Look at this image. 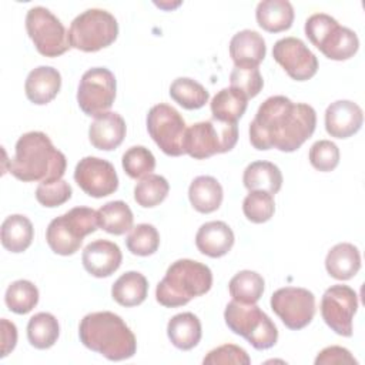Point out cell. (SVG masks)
<instances>
[{
  "label": "cell",
  "mask_w": 365,
  "mask_h": 365,
  "mask_svg": "<svg viewBox=\"0 0 365 365\" xmlns=\"http://www.w3.org/2000/svg\"><path fill=\"white\" fill-rule=\"evenodd\" d=\"M317 113L309 104L272 96L258 107L250 123V141L259 151L277 148L292 153L314 134Z\"/></svg>",
  "instance_id": "6da1fadb"
},
{
  "label": "cell",
  "mask_w": 365,
  "mask_h": 365,
  "mask_svg": "<svg viewBox=\"0 0 365 365\" xmlns=\"http://www.w3.org/2000/svg\"><path fill=\"white\" fill-rule=\"evenodd\" d=\"M67 167L66 155L57 150L47 134L29 131L16 143L9 171L23 182H51L64 175Z\"/></svg>",
  "instance_id": "7a4b0ae2"
},
{
  "label": "cell",
  "mask_w": 365,
  "mask_h": 365,
  "mask_svg": "<svg viewBox=\"0 0 365 365\" xmlns=\"http://www.w3.org/2000/svg\"><path fill=\"white\" fill-rule=\"evenodd\" d=\"M83 345L110 361H124L137 351V341L128 325L114 312L87 314L78 327Z\"/></svg>",
  "instance_id": "3957f363"
},
{
  "label": "cell",
  "mask_w": 365,
  "mask_h": 365,
  "mask_svg": "<svg viewBox=\"0 0 365 365\" xmlns=\"http://www.w3.org/2000/svg\"><path fill=\"white\" fill-rule=\"evenodd\" d=\"M212 287L211 269L194 259H177L173 262L155 289V299L167 308L188 304L192 298L207 294Z\"/></svg>",
  "instance_id": "277c9868"
},
{
  "label": "cell",
  "mask_w": 365,
  "mask_h": 365,
  "mask_svg": "<svg viewBox=\"0 0 365 365\" xmlns=\"http://www.w3.org/2000/svg\"><path fill=\"white\" fill-rule=\"evenodd\" d=\"M98 227L97 211L90 207H74L66 214L50 221L46 230V241L53 252L58 255L76 254L84 237L93 234Z\"/></svg>",
  "instance_id": "5b68a950"
},
{
  "label": "cell",
  "mask_w": 365,
  "mask_h": 365,
  "mask_svg": "<svg viewBox=\"0 0 365 365\" xmlns=\"http://www.w3.org/2000/svg\"><path fill=\"white\" fill-rule=\"evenodd\" d=\"M305 36L329 60H348L359 48L356 33L325 13H315L307 19Z\"/></svg>",
  "instance_id": "8992f818"
},
{
  "label": "cell",
  "mask_w": 365,
  "mask_h": 365,
  "mask_svg": "<svg viewBox=\"0 0 365 365\" xmlns=\"http://www.w3.org/2000/svg\"><path fill=\"white\" fill-rule=\"evenodd\" d=\"M227 327L245 338L255 349H268L277 344L278 329L271 318L255 304L231 301L224 311Z\"/></svg>",
  "instance_id": "52a82bcc"
},
{
  "label": "cell",
  "mask_w": 365,
  "mask_h": 365,
  "mask_svg": "<svg viewBox=\"0 0 365 365\" xmlns=\"http://www.w3.org/2000/svg\"><path fill=\"white\" fill-rule=\"evenodd\" d=\"M117 36L118 23L115 17L103 9H88L80 13L68 29L70 46L86 53L108 47Z\"/></svg>",
  "instance_id": "ba28073f"
},
{
  "label": "cell",
  "mask_w": 365,
  "mask_h": 365,
  "mask_svg": "<svg viewBox=\"0 0 365 365\" xmlns=\"http://www.w3.org/2000/svg\"><path fill=\"white\" fill-rule=\"evenodd\" d=\"M238 140L237 123H221L207 120L187 128L184 150L195 160L210 158L215 154L231 151Z\"/></svg>",
  "instance_id": "9c48e42d"
},
{
  "label": "cell",
  "mask_w": 365,
  "mask_h": 365,
  "mask_svg": "<svg viewBox=\"0 0 365 365\" xmlns=\"http://www.w3.org/2000/svg\"><path fill=\"white\" fill-rule=\"evenodd\" d=\"M26 30L37 51L46 57L61 56L71 47L63 23L43 6H34L27 11Z\"/></svg>",
  "instance_id": "30bf717a"
},
{
  "label": "cell",
  "mask_w": 365,
  "mask_h": 365,
  "mask_svg": "<svg viewBox=\"0 0 365 365\" xmlns=\"http://www.w3.org/2000/svg\"><path fill=\"white\" fill-rule=\"evenodd\" d=\"M147 131L164 154L170 157L185 154L187 125L174 107L164 103L153 106L147 114Z\"/></svg>",
  "instance_id": "8fae6325"
},
{
  "label": "cell",
  "mask_w": 365,
  "mask_h": 365,
  "mask_svg": "<svg viewBox=\"0 0 365 365\" xmlns=\"http://www.w3.org/2000/svg\"><path fill=\"white\" fill-rule=\"evenodd\" d=\"M115 77L106 67L87 70L78 83L77 103L86 115L97 117L113 106L115 100Z\"/></svg>",
  "instance_id": "7c38bea8"
},
{
  "label": "cell",
  "mask_w": 365,
  "mask_h": 365,
  "mask_svg": "<svg viewBox=\"0 0 365 365\" xmlns=\"http://www.w3.org/2000/svg\"><path fill=\"white\" fill-rule=\"evenodd\" d=\"M269 304L282 324L292 331L305 328L315 315V297L305 288H279L271 295Z\"/></svg>",
  "instance_id": "4fadbf2b"
},
{
  "label": "cell",
  "mask_w": 365,
  "mask_h": 365,
  "mask_svg": "<svg viewBox=\"0 0 365 365\" xmlns=\"http://www.w3.org/2000/svg\"><path fill=\"white\" fill-rule=\"evenodd\" d=\"M358 308V295L348 285L329 287L321 299V315L325 324L341 336L352 335V319Z\"/></svg>",
  "instance_id": "5bb4252c"
},
{
  "label": "cell",
  "mask_w": 365,
  "mask_h": 365,
  "mask_svg": "<svg viewBox=\"0 0 365 365\" xmlns=\"http://www.w3.org/2000/svg\"><path fill=\"white\" fill-rule=\"evenodd\" d=\"M274 60L297 81H305L318 71V58L298 37L279 38L272 47Z\"/></svg>",
  "instance_id": "9a60e30c"
},
{
  "label": "cell",
  "mask_w": 365,
  "mask_h": 365,
  "mask_svg": "<svg viewBox=\"0 0 365 365\" xmlns=\"http://www.w3.org/2000/svg\"><path fill=\"white\" fill-rule=\"evenodd\" d=\"M77 185L90 197L101 198L117 191L118 177L114 165L98 157L81 158L74 170Z\"/></svg>",
  "instance_id": "2e32d148"
},
{
  "label": "cell",
  "mask_w": 365,
  "mask_h": 365,
  "mask_svg": "<svg viewBox=\"0 0 365 365\" xmlns=\"http://www.w3.org/2000/svg\"><path fill=\"white\" fill-rule=\"evenodd\" d=\"M84 269L97 278L114 274L123 261L120 247L108 240H96L86 245L81 255Z\"/></svg>",
  "instance_id": "e0dca14e"
},
{
  "label": "cell",
  "mask_w": 365,
  "mask_h": 365,
  "mask_svg": "<svg viewBox=\"0 0 365 365\" xmlns=\"http://www.w3.org/2000/svg\"><path fill=\"white\" fill-rule=\"evenodd\" d=\"M362 123V108L354 101L338 100L325 110V130L331 137L348 138L359 131Z\"/></svg>",
  "instance_id": "ac0fdd59"
},
{
  "label": "cell",
  "mask_w": 365,
  "mask_h": 365,
  "mask_svg": "<svg viewBox=\"0 0 365 365\" xmlns=\"http://www.w3.org/2000/svg\"><path fill=\"white\" fill-rule=\"evenodd\" d=\"M125 121L118 113L107 111L97 115L88 128V138L94 148L115 150L125 137Z\"/></svg>",
  "instance_id": "d6986e66"
},
{
  "label": "cell",
  "mask_w": 365,
  "mask_h": 365,
  "mask_svg": "<svg viewBox=\"0 0 365 365\" xmlns=\"http://www.w3.org/2000/svg\"><path fill=\"white\" fill-rule=\"evenodd\" d=\"M234 232L224 221H210L202 224L195 234L198 251L211 258H220L232 248Z\"/></svg>",
  "instance_id": "ffe728a7"
},
{
  "label": "cell",
  "mask_w": 365,
  "mask_h": 365,
  "mask_svg": "<svg viewBox=\"0 0 365 365\" xmlns=\"http://www.w3.org/2000/svg\"><path fill=\"white\" fill-rule=\"evenodd\" d=\"M61 76L57 68L50 66H40L31 70L24 83L27 98L37 104L44 106L50 103L60 91Z\"/></svg>",
  "instance_id": "44dd1931"
},
{
  "label": "cell",
  "mask_w": 365,
  "mask_h": 365,
  "mask_svg": "<svg viewBox=\"0 0 365 365\" xmlns=\"http://www.w3.org/2000/svg\"><path fill=\"white\" fill-rule=\"evenodd\" d=\"M265 53V40L254 30H241L230 41V56L235 67H258Z\"/></svg>",
  "instance_id": "7402d4cb"
},
{
  "label": "cell",
  "mask_w": 365,
  "mask_h": 365,
  "mask_svg": "<svg viewBox=\"0 0 365 365\" xmlns=\"http://www.w3.org/2000/svg\"><path fill=\"white\" fill-rule=\"evenodd\" d=\"M325 268L328 274L335 279H351L358 274L361 268L359 250L349 242H339L334 245L327 254Z\"/></svg>",
  "instance_id": "603a6c76"
},
{
  "label": "cell",
  "mask_w": 365,
  "mask_h": 365,
  "mask_svg": "<svg viewBox=\"0 0 365 365\" xmlns=\"http://www.w3.org/2000/svg\"><path fill=\"white\" fill-rule=\"evenodd\" d=\"M257 23L269 33L285 31L292 26L294 7L288 0H262L255 10Z\"/></svg>",
  "instance_id": "cb8c5ba5"
},
{
  "label": "cell",
  "mask_w": 365,
  "mask_h": 365,
  "mask_svg": "<svg viewBox=\"0 0 365 365\" xmlns=\"http://www.w3.org/2000/svg\"><path fill=\"white\" fill-rule=\"evenodd\" d=\"M222 187L217 178L200 175L192 180L188 188V198L195 211L202 214L214 212L222 202Z\"/></svg>",
  "instance_id": "d4e9b609"
},
{
  "label": "cell",
  "mask_w": 365,
  "mask_h": 365,
  "mask_svg": "<svg viewBox=\"0 0 365 365\" xmlns=\"http://www.w3.org/2000/svg\"><path fill=\"white\" fill-rule=\"evenodd\" d=\"M167 335L175 348L190 351L201 339V322L192 312L177 314L168 321Z\"/></svg>",
  "instance_id": "484cf974"
},
{
  "label": "cell",
  "mask_w": 365,
  "mask_h": 365,
  "mask_svg": "<svg viewBox=\"0 0 365 365\" xmlns=\"http://www.w3.org/2000/svg\"><path fill=\"white\" fill-rule=\"evenodd\" d=\"M242 182L250 191L261 190L275 195L281 190L282 174L274 163L254 161L244 170Z\"/></svg>",
  "instance_id": "4316f807"
},
{
  "label": "cell",
  "mask_w": 365,
  "mask_h": 365,
  "mask_svg": "<svg viewBox=\"0 0 365 365\" xmlns=\"http://www.w3.org/2000/svg\"><path fill=\"white\" fill-rule=\"evenodd\" d=\"M248 97L237 88L220 90L211 100L212 118L221 123H237L245 113Z\"/></svg>",
  "instance_id": "83f0119b"
},
{
  "label": "cell",
  "mask_w": 365,
  "mask_h": 365,
  "mask_svg": "<svg viewBox=\"0 0 365 365\" xmlns=\"http://www.w3.org/2000/svg\"><path fill=\"white\" fill-rule=\"evenodd\" d=\"M33 237L34 228L26 215H9L1 224V245L10 252L26 251L31 245Z\"/></svg>",
  "instance_id": "f1b7e54d"
},
{
  "label": "cell",
  "mask_w": 365,
  "mask_h": 365,
  "mask_svg": "<svg viewBox=\"0 0 365 365\" xmlns=\"http://www.w3.org/2000/svg\"><path fill=\"white\" fill-rule=\"evenodd\" d=\"M148 292V282L141 272H124L111 288L113 299L123 307H135L144 302Z\"/></svg>",
  "instance_id": "f546056e"
},
{
  "label": "cell",
  "mask_w": 365,
  "mask_h": 365,
  "mask_svg": "<svg viewBox=\"0 0 365 365\" xmlns=\"http://www.w3.org/2000/svg\"><path fill=\"white\" fill-rule=\"evenodd\" d=\"M98 227L108 234L123 235L133 228V211L124 201H110L97 210Z\"/></svg>",
  "instance_id": "4dcf8cb0"
},
{
  "label": "cell",
  "mask_w": 365,
  "mask_h": 365,
  "mask_svg": "<svg viewBox=\"0 0 365 365\" xmlns=\"http://www.w3.org/2000/svg\"><path fill=\"white\" fill-rule=\"evenodd\" d=\"M264 278L250 269H244L237 272L230 284L228 291L234 301L241 304H257L264 292Z\"/></svg>",
  "instance_id": "1f68e13d"
},
{
  "label": "cell",
  "mask_w": 365,
  "mask_h": 365,
  "mask_svg": "<svg viewBox=\"0 0 365 365\" xmlns=\"http://www.w3.org/2000/svg\"><path fill=\"white\" fill-rule=\"evenodd\" d=\"M60 327L54 315L48 312H38L29 319L27 338L37 349L51 348L58 338Z\"/></svg>",
  "instance_id": "d6a6232c"
},
{
  "label": "cell",
  "mask_w": 365,
  "mask_h": 365,
  "mask_svg": "<svg viewBox=\"0 0 365 365\" xmlns=\"http://www.w3.org/2000/svg\"><path fill=\"white\" fill-rule=\"evenodd\" d=\"M171 98L185 110H198L208 103L210 93L198 81L178 77L170 86Z\"/></svg>",
  "instance_id": "836d02e7"
},
{
  "label": "cell",
  "mask_w": 365,
  "mask_h": 365,
  "mask_svg": "<svg viewBox=\"0 0 365 365\" xmlns=\"http://www.w3.org/2000/svg\"><path fill=\"white\" fill-rule=\"evenodd\" d=\"M4 302L11 312L24 315L37 305L38 289L31 281H27V279L14 281L6 289Z\"/></svg>",
  "instance_id": "e575fe53"
},
{
  "label": "cell",
  "mask_w": 365,
  "mask_h": 365,
  "mask_svg": "<svg viewBox=\"0 0 365 365\" xmlns=\"http://www.w3.org/2000/svg\"><path fill=\"white\" fill-rule=\"evenodd\" d=\"M170 184L163 175L148 174L143 177L134 187V200L144 208L161 204L168 195Z\"/></svg>",
  "instance_id": "d590c367"
},
{
  "label": "cell",
  "mask_w": 365,
  "mask_h": 365,
  "mask_svg": "<svg viewBox=\"0 0 365 365\" xmlns=\"http://www.w3.org/2000/svg\"><path fill=\"white\" fill-rule=\"evenodd\" d=\"M125 245L131 254L148 257L158 250L160 234L151 224H138L131 228L125 238Z\"/></svg>",
  "instance_id": "8d00e7d4"
},
{
  "label": "cell",
  "mask_w": 365,
  "mask_h": 365,
  "mask_svg": "<svg viewBox=\"0 0 365 365\" xmlns=\"http://www.w3.org/2000/svg\"><path fill=\"white\" fill-rule=\"evenodd\" d=\"M275 211V202H274V195L261 191V190H254L250 191V194L244 198L242 201V212L250 220L251 222L255 224H262L271 220Z\"/></svg>",
  "instance_id": "74e56055"
},
{
  "label": "cell",
  "mask_w": 365,
  "mask_h": 365,
  "mask_svg": "<svg viewBox=\"0 0 365 365\" xmlns=\"http://www.w3.org/2000/svg\"><path fill=\"white\" fill-rule=\"evenodd\" d=\"M121 164H123L125 174L130 178L137 180V178H143L154 171L155 158L148 148H145L143 145H134L123 154Z\"/></svg>",
  "instance_id": "f35d334b"
},
{
  "label": "cell",
  "mask_w": 365,
  "mask_h": 365,
  "mask_svg": "<svg viewBox=\"0 0 365 365\" xmlns=\"http://www.w3.org/2000/svg\"><path fill=\"white\" fill-rule=\"evenodd\" d=\"M230 83L232 88L244 93L248 100L259 94L264 86L262 76L258 67H235L230 74Z\"/></svg>",
  "instance_id": "ab89813d"
},
{
  "label": "cell",
  "mask_w": 365,
  "mask_h": 365,
  "mask_svg": "<svg viewBox=\"0 0 365 365\" xmlns=\"http://www.w3.org/2000/svg\"><path fill=\"white\" fill-rule=\"evenodd\" d=\"M71 187L70 184L60 178L51 182H40L36 188V200L47 208H54L71 198Z\"/></svg>",
  "instance_id": "60d3db41"
},
{
  "label": "cell",
  "mask_w": 365,
  "mask_h": 365,
  "mask_svg": "<svg viewBox=\"0 0 365 365\" xmlns=\"http://www.w3.org/2000/svg\"><path fill=\"white\" fill-rule=\"evenodd\" d=\"M309 163L318 171H332L339 163V150L336 144L329 140L314 143L309 148Z\"/></svg>",
  "instance_id": "b9f144b4"
},
{
  "label": "cell",
  "mask_w": 365,
  "mask_h": 365,
  "mask_svg": "<svg viewBox=\"0 0 365 365\" xmlns=\"http://www.w3.org/2000/svg\"><path fill=\"white\" fill-rule=\"evenodd\" d=\"M204 365H218V364H244L250 365L251 358L238 345L234 344H224L212 351L208 352V355L202 359Z\"/></svg>",
  "instance_id": "7bdbcfd3"
},
{
  "label": "cell",
  "mask_w": 365,
  "mask_h": 365,
  "mask_svg": "<svg viewBox=\"0 0 365 365\" xmlns=\"http://www.w3.org/2000/svg\"><path fill=\"white\" fill-rule=\"evenodd\" d=\"M334 364H349L356 365L358 361L351 355L346 348L332 345L324 348L315 358V365H334Z\"/></svg>",
  "instance_id": "ee69618b"
},
{
  "label": "cell",
  "mask_w": 365,
  "mask_h": 365,
  "mask_svg": "<svg viewBox=\"0 0 365 365\" xmlns=\"http://www.w3.org/2000/svg\"><path fill=\"white\" fill-rule=\"evenodd\" d=\"M0 328H1V354H0V356L4 358L14 349V346L17 344V328L13 322H10L6 318H1Z\"/></svg>",
  "instance_id": "f6af8a7d"
}]
</instances>
